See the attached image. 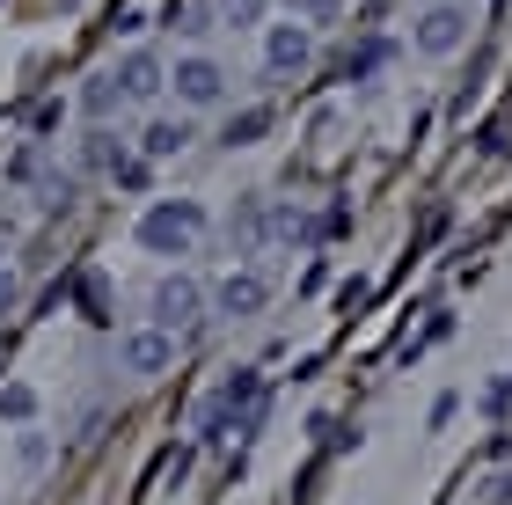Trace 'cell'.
Returning a JSON list of instances; mask_svg holds the SVG:
<instances>
[{
	"label": "cell",
	"instance_id": "9a60e30c",
	"mask_svg": "<svg viewBox=\"0 0 512 505\" xmlns=\"http://www.w3.org/2000/svg\"><path fill=\"white\" fill-rule=\"evenodd\" d=\"M300 15H337V0H293Z\"/></svg>",
	"mask_w": 512,
	"mask_h": 505
},
{
	"label": "cell",
	"instance_id": "9c48e42d",
	"mask_svg": "<svg viewBox=\"0 0 512 505\" xmlns=\"http://www.w3.org/2000/svg\"><path fill=\"white\" fill-rule=\"evenodd\" d=\"M183 147H191V125L183 118H154L147 125V154H183Z\"/></svg>",
	"mask_w": 512,
	"mask_h": 505
},
{
	"label": "cell",
	"instance_id": "6da1fadb",
	"mask_svg": "<svg viewBox=\"0 0 512 505\" xmlns=\"http://www.w3.org/2000/svg\"><path fill=\"white\" fill-rule=\"evenodd\" d=\"M198 227H205V213L191 198H176V205H154V213L139 220V242H147L154 257H183V249L198 242Z\"/></svg>",
	"mask_w": 512,
	"mask_h": 505
},
{
	"label": "cell",
	"instance_id": "52a82bcc",
	"mask_svg": "<svg viewBox=\"0 0 512 505\" xmlns=\"http://www.w3.org/2000/svg\"><path fill=\"white\" fill-rule=\"evenodd\" d=\"M461 37H469V15L461 8H432L425 22H417V44H425V52H454Z\"/></svg>",
	"mask_w": 512,
	"mask_h": 505
},
{
	"label": "cell",
	"instance_id": "30bf717a",
	"mask_svg": "<svg viewBox=\"0 0 512 505\" xmlns=\"http://www.w3.org/2000/svg\"><path fill=\"white\" fill-rule=\"evenodd\" d=\"M264 132H271V110L256 103V110H242V118L227 125V147H249V140H264Z\"/></svg>",
	"mask_w": 512,
	"mask_h": 505
},
{
	"label": "cell",
	"instance_id": "7c38bea8",
	"mask_svg": "<svg viewBox=\"0 0 512 505\" xmlns=\"http://www.w3.org/2000/svg\"><path fill=\"white\" fill-rule=\"evenodd\" d=\"M81 103H88V118H110V110H118L125 96H118V81H88V96H81Z\"/></svg>",
	"mask_w": 512,
	"mask_h": 505
},
{
	"label": "cell",
	"instance_id": "3957f363",
	"mask_svg": "<svg viewBox=\"0 0 512 505\" xmlns=\"http://www.w3.org/2000/svg\"><path fill=\"white\" fill-rule=\"evenodd\" d=\"M169 81H176V96L191 103V110L220 103V88H227V74H220L213 59H198V52H191V59H176V74H169Z\"/></svg>",
	"mask_w": 512,
	"mask_h": 505
},
{
	"label": "cell",
	"instance_id": "7a4b0ae2",
	"mask_svg": "<svg viewBox=\"0 0 512 505\" xmlns=\"http://www.w3.org/2000/svg\"><path fill=\"white\" fill-rule=\"evenodd\" d=\"M198 301H205V293H198L191 279H161V286H154V323L169 330V337L191 330V323H198Z\"/></svg>",
	"mask_w": 512,
	"mask_h": 505
},
{
	"label": "cell",
	"instance_id": "2e32d148",
	"mask_svg": "<svg viewBox=\"0 0 512 505\" xmlns=\"http://www.w3.org/2000/svg\"><path fill=\"white\" fill-rule=\"evenodd\" d=\"M0 308H15V279H8V271H0Z\"/></svg>",
	"mask_w": 512,
	"mask_h": 505
},
{
	"label": "cell",
	"instance_id": "8fae6325",
	"mask_svg": "<svg viewBox=\"0 0 512 505\" xmlns=\"http://www.w3.org/2000/svg\"><path fill=\"white\" fill-rule=\"evenodd\" d=\"M30 410H37V388H22V381H8V388H0V418H30Z\"/></svg>",
	"mask_w": 512,
	"mask_h": 505
},
{
	"label": "cell",
	"instance_id": "5bb4252c",
	"mask_svg": "<svg viewBox=\"0 0 512 505\" xmlns=\"http://www.w3.org/2000/svg\"><path fill=\"white\" fill-rule=\"evenodd\" d=\"M110 169H118V183H125V191H147V162H125V154H118Z\"/></svg>",
	"mask_w": 512,
	"mask_h": 505
},
{
	"label": "cell",
	"instance_id": "5b68a950",
	"mask_svg": "<svg viewBox=\"0 0 512 505\" xmlns=\"http://www.w3.org/2000/svg\"><path fill=\"white\" fill-rule=\"evenodd\" d=\"M110 81H118V96H132V103H154L169 74H161V59H154V52H132V59H125Z\"/></svg>",
	"mask_w": 512,
	"mask_h": 505
},
{
	"label": "cell",
	"instance_id": "8992f818",
	"mask_svg": "<svg viewBox=\"0 0 512 505\" xmlns=\"http://www.w3.org/2000/svg\"><path fill=\"white\" fill-rule=\"evenodd\" d=\"M169 359H176V337L169 330H132L125 337V366H132V374H161Z\"/></svg>",
	"mask_w": 512,
	"mask_h": 505
},
{
	"label": "cell",
	"instance_id": "4fadbf2b",
	"mask_svg": "<svg viewBox=\"0 0 512 505\" xmlns=\"http://www.w3.org/2000/svg\"><path fill=\"white\" fill-rule=\"evenodd\" d=\"M256 15H264V0H220V22H227V30H249Z\"/></svg>",
	"mask_w": 512,
	"mask_h": 505
},
{
	"label": "cell",
	"instance_id": "ba28073f",
	"mask_svg": "<svg viewBox=\"0 0 512 505\" xmlns=\"http://www.w3.org/2000/svg\"><path fill=\"white\" fill-rule=\"evenodd\" d=\"M264 59H271V74H300V66H308V30L278 22V30H271V44H264Z\"/></svg>",
	"mask_w": 512,
	"mask_h": 505
},
{
	"label": "cell",
	"instance_id": "277c9868",
	"mask_svg": "<svg viewBox=\"0 0 512 505\" xmlns=\"http://www.w3.org/2000/svg\"><path fill=\"white\" fill-rule=\"evenodd\" d=\"M213 301H220V315H264V301H271V286L256 279V271H227Z\"/></svg>",
	"mask_w": 512,
	"mask_h": 505
}]
</instances>
